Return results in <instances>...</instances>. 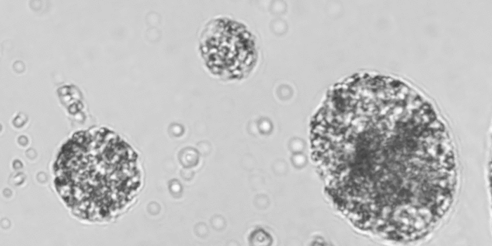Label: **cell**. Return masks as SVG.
Segmentation results:
<instances>
[{
    "label": "cell",
    "mask_w": 492,
    "mask_h": 246,
    "mask_svg": "<svg viewBox=\"0 0 492 246\" xmlns=\"http://www.w3.org/2000/svg\"><path fill=\"white\" fill-rule=\"evenodd\" d=\"M203 56L212 70L237 77L251 66L254 46L249 32L240 24L217 20L206 29L201 39Z\"/></svg>",
    "instance_id": "1"
}]
</instances>
